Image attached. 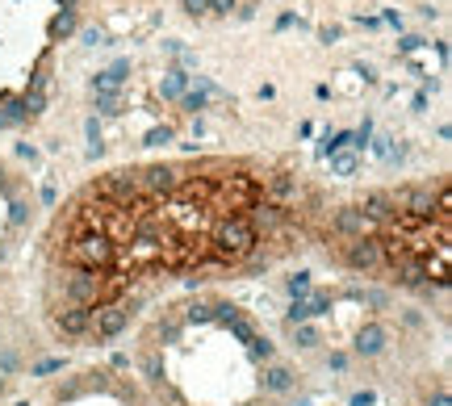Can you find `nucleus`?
Wrapping results in <instances>:
<instances>
[{"label": "nucleus", "mask_w": 452, "mask_h": 406, "mask_svg": "<svg viewBox=\"0 0 452 406\" xmlns=\"http://www.w3.org/2000/svg\"><path fill=\"white\" fill-rule=\"evenodd\" d=\"M55 406H122V402H109V398H100L92 389H67Z\"/></svg>", "instance_id": "3"}, {"label": "nucleus", "mask_w": 452, "mask_h": 406, "mask_svg": "<svg viewBox=\"0 0 452 406\" xmlns=\"http://www.w3.org/2000/svg\"><path fill=\"white\" fill-rule=\"evenodd\" d=\"M184 84H189L184 72H168L164 84H160V92H164V96H184Z\"/></svg>", "instance_id": "5"}, {"label": "nucleus", "mask_w": 452, "mask_h": 406, "mask_svg": "<svg viewBox=\"0 0 452 406\" xmlns=\"http://www.w3.org/2000/svg\"><path fill=\"white\" fill-rule=\"evenodd\" d=\"M206 5H210V0H184V9H189V13H206Z\"/></svg>", "instance_id": "8"}, {"label": "nucleus", "mask_w": 452, "mask_h": 406, "mask_svg": "<svg viewBox=\"0 0 452 406\" xmlns=\"http://www.w3.org/2000/svg\"><path fill=\"white\" fill-rule=\"evenodd\" d=\"M164 142H172V130L164 126V130H151L147 134V147H164Z\"/></svg>", "instance_id": "6"}, {"label": "nucleus", "mask_w": 452, "mask_h": 406, "mask_svg": "<svg viewBox=\"0 0 452 406\" xmlns=\"http://www.w3.org/2000/svg\"><path fill=\"white\" fill-rule=\"evenodd\" d=\"M59 5H63V9H72V5H76V0H59Z\"/></svg>", "instance_id": "11"}, {"label": "nucleus", "mask_w": 452, "mask_h": 406, "mask_svg": "<svg viewBox=\"0 0 452 406\" xmlns=\"http://www.w3.org/2000/svg\"><path fill=\"white\" fill-rule=\"evenodd\" d=\"M360 352V356H377V352L385 348V327L381 323H369V327H360V335H356V343H352Z\"/></svg>", "instance_id": "2"}, {"label": "nucleus", "mask_w": 452, "mask_h": 406, "mask_svg": "<svg viewBox=\"0 0 452 406\" xmlns=\"http://www.w3.org/2000/svg\"><path fill=\"white\" fill-rule=\"evenodd\" d=\"M214 9H218V13H230V9H235V0H214Z\"/></svg>", "instance_id": "10"}, {"label": "nucleus", "mask_w": 452, "mask_h": 406, "mask_svg": "<svg viewBox=\"0 0 452 406\" xmlns=\"http://www.w3.org/2000/svg\"><path fill=\"white\" fill-rule=\"evenodd\" d=\"M84 42H92V46H100V42H105V34H100V30H84Z\"/></svg>", "instance_id": "9"}, {"label": "nucleus", "mask_w": 452, "mask_h": 406, "mask_svg": "<svg viewBox=\"0 0 452 406\" xmlns=\"http://www.w3.org/2000/svg\"><path fill=\"white\" fill-rule=\"evenodd\" d=\"M122 80H126V63L92 76V96H118V92H122Z\"/></svg>", "instance_id": "1"}, {"label": "nucleus", "mask_w": 452, "mask_h": 406, "mask_svg": "<svg viewBox=\"0 0 452 406\" xmlns=\"http://www.w3.org/2000/svg\"><path fill=\"white\" fill-rule=\"evenodd\" d=\"M327 164H331V176H356L360 156H356V151H335V156H331Z\"/></svg>", "instance_id": "4"}, {"label": "nucleus", "mask_w": 452, "mask_h": 406, "mask_svg": "<svg viewBox=\"0 0 452 406\" xmlns=\"http://www.w3.org/2000/svg\"><path fill=\"white\" fill-rule=\"evenodd\" d=\"M50 30H55V34H72V30H76V17L63 13V17H55V25H50Z\"/></svg>", "instance_id": "7"}]
</instances>
